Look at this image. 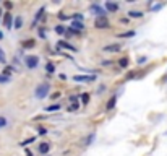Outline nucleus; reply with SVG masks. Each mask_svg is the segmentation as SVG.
Segmentation results:
<instances>
[{
    "instance_id": "f257e3e1",
    "label": "nucleus",
    "mask_w": 167,
    "mask_h": 156,
    "mask_svg": "<svg viewBox=\"0 0 167 156\" xmlns=\"http://www.w3.org/2000/svg\"><path fill=\"white\" fill-rule=\"evenodd\" d=\"M47 93H49V85L47 83H42V85H39L37 88H36V98L37 99H44L45 96H47Z\"/></svg>"
},
{
    "instance_id": "f03ea898",
    "label": "nucleus",
    "mask_w": 167,
    "mask_h": 156,
    "mask_svg": "<svg viewBox=\"0 0 167 156\" xmlns=\"http://www.w3.org/2000/svg\"><path fill=\"white\" fill-rule=\"evenodd\" d=\"M94 26L97 28V30H107V28L111 26V25H109V20L106 18V16H97Z\"/></svg>"
},
{
    "instance_id": "7ed1b4c3",
    "label": "nucleus",
    "mask_w": 167,
    "mask_h": 156,
    "mask_svg": "<svg viewBox=\"0 0 167 156\" xmlns=\"http://www.w3.org/2000/svg\"><path fill=\"white\" fill-rule=\"evenodd\" d=\"M25 63H26L28 68H36L37 63H39V57L37 55H28L25 59Z\"/></svg>"
},
{
    "instance_id": "20e7f679",
    "label": "nucleus",
    "mask_w": 167,
    "mask_h": 156,
    "mask_svg": "<svg viewBox=\"0 0 167 156\" xmlns=\"http://www.w3.org/2000/svg\"><path fill=\"white\" fill-rule=\"evenodd\" d=\"M75 82H78V83H83V82H94L96 77L94 75H76V77H73Z\"/></svg>"
},
{
    "instance_id": "39448f33",
    "label": "nucleus",
    "mask_w": 167,
    "mask_h": 156,
    "mask_svg": "<svg viewBox=\"0 0 167 156\" xmlns=\"http://www.w3.org/2000/svg\"><path fill=\"white\" fill-rule=\"evenodd\" d=\"M3 26L5 28H13V18H11V13H5L3 16Z\"/></svg>"
},
{
    "instance_id": "423d86ee",
    "label": "nucleus",
    "mask_w": 167,
    "mask_h": 156,
    "mask_svg": "<svg viewBox=\"0 0 167 156\" xmlns=\"http://www.w3.org/2000/svg\"><path fill=\"white\" fill-rule=\"evenodd\" d=\"M91 11H94L97 16H106V10L99 5H91Z\"/></svg>"
},
{
    "instance_id": "0eeeda50",
    "label": "nucleus",
    "mask_w": 167,
    "mask_h": 156,
    "mask_svg": "<svg viewBox=\"0 0 167 156\" xmlns=\"http://www.w3.org/2000/svg\"><path fill=\"white\" fill-rule=\"evenodd\" d=\"M42 15H44V7H42V8H39V11L36 13V18H34V20H33V23H31V25H33V28L37 25V21H39V20L42 18Z\"/></svg>"
},
{
    "instance_id": "6e6552de",
    "label": "nucleus",
    "mask_w": 167,
    "mask_h": 156,
    "mask_svg": "<svg viewBox=\"0 0 167 156\" xmlns=\"http://www.w3.org/2000/svg\"><path fill=\"white\" fill-rule=\"evenodd\" d=\"M72 30H75V31H80L81 33L83 30H84V25L81 21H73V25H72Z\"/></svg>"
},
{
    "instance_id": "1a4fd4ad",
    "label": "nucleus",
    "mask_w": 167,
    "mask_h": 156,
    "mask_svg": "<svg viewBox=\"0 0 167 156\" xmlns=\"http://www.w3.org/2000/svg\"><path fill=\"white\" fill-rule=\"evenodd\" d=\"M106 52H118L120 50V44H112V46H106L104 47Z\"/></svg>"
},
{
    "instance_id": "9d476101",
    "label": "nucleus",
    "mask_w": 167,
    "mask_h": 156,
    "mask_svg": "<svg viewBox=\"0 0 167 156\" xmlns=\"http://www.w3.org/2000/svg\"><path fill=\"white\" fill-rule=\"evenodd\" d=\"M57 47H59V49H60V47H63V49H68V50H73V52H76V49H75L72 44H68V42H63V41H60Z\"/></svg>"
},
{
    "instance_id": "9b49d317",
    "label": "nucleus",
    "mask_w": 167,
    "mask_h": 156,
    "mask_svg": "<svg viewBox=\"0 0 167 156\" xmlns=\"http://www.w3.org/2000/svg\"><path fill=\"white\" fill-rule=\"evenodd\" d=\"M70 101H72L70 111H76V109H78V98H76V96H72V98H70Z\"/></svg>"
},
{
    "instance_id": "f8f14e48",
    "label": "nucleus",
    "mask_w": 167,
    "mask_h": 156,
    "mask_svg": "<svg viewBox=\"0 0 167 156\" xmlns=\"http://www.w3.org/2000/svg\"><path fill=\"white\" fill-rule=\"evenodd\" d=\"M106 8H107L109 11H117V10H118V5L114 3V2H107V3H106Z\"/></svg>"
},
{
    "instance_id": "ddd939ff",
    "label": "nucleus",
    "mask_w": 167,
    "mask_h": 156,
    "mask_svg": "<svg viewBox=\"0 0 167 156\" xmlns=\"http://www.w3.org/2000/svg\"><path fill=\"white\" fill-rule=\"evenodd\" d=\"M49 150H50L49 143H41V145H39V151H41V153H47Z\"/></svg>"
},
{
    "instance_id": "4468645a",
    "label": "nucleus",
    "mask_w": 167,
    "mask_h": 156,
    "mask_svg": "<svg viewBox=\"0 0 167 156\" xmlns=\"http://www.w3.org/2000/svg\"><path fill=\"white\" fill-rule=\"evenodd\" d=\"M23 26V20L20 18V16H16L15 21H13V28H16V30H20V28Z\"/></svg>"
},
{
    "instance_id": "2eb2a0df",
    "label": "nucleus",
    "mask_w": 167,
    "mask_h": 156,
    "mask_svg": "<svg viewBox=\"0 0 167 156\" xmlns=\"http://www.w3.org/2000/svg\"><path fill=\"white\" fill-rule=\"evenodd\" d=\"M34 44H36V42H34V39H29V41H25V42H23V47H25V49H29V47H34Z\"/></svg>"
},
{
    "instance_id": "dca6fc26",
    "label": "nucleus",
    "mask_w": 167,
    "mask_h": 156,
    "mask_svg": "<svg viewBox=\"0 0 167 156\" xmlns=\"http://www.w3.org/2000/svg\"><path fill=\"white\" fill-rule=\"evenodd\" d=\"M59 109H60V104H52V106L45 107V111H47V112H52V111H59Z\"/></svg>"
},
{
    "instance_id": "f3484780",
    "label": "nucleus",
    "mask_w": 167,
    "mask_h": 156,
    "mask_svg": "<svg viewBox=\"0 0 167 156\" xmlns=\"http://www.w3.org/2000/svg\"><path fill=\"white\" fill-rule=\"evenodd\" d=\"M118 65L122 67V68H126V67H128V59H126V57L120 59V60H118Z\"/></svg>"
},
{
    "instance_id": "a211bd4d",
    "label": "nucleus",
    "mask_w": 167,
    "mask_h": 156,
    "mask_svg": "<svg viewBox=\"0 0 167 156\" xmlns=\"http://www.w3.org/2000/svg\"><path fill=\"white\" fill-rule=\"evenodd\" d=\"M130 16H131V18H141L143 13H141V11H136V10H131L130 11Z\"/></svg>"
},
{
    "instance_id": "6ab92c4d",
    "label": "nucleus",
    "mask_w": 167,
    "mask_h": 156,
    "mask_svg": "<svg viewBox=\"0 0 167 156\" xmlns=\"http://www.w3.org/2000/svg\"><path fill=\"white\" fill-rule=\"evenodd\" d=\"M34 140H36V137H31V138H28V140L21 142L20 145H21V146H28V145H29V143H34Z\"/></svg>"
},
{
    "instance_id": "aec40b11",
    "label": "nucleus",
    "mask_w": 167,
    "mask_h": 156,
    "mask_svg": "<svg viewBox=\"0 0 167 156\" xmlns=\"http://www.w3.org/2000/svg\"><path fill=\"white\" fill-rule=\"evenodd\" d=\"M115 101H117V98H111V99H109V102H107V109H109V111H111V109L115 106Z\"/></svg>"
},
{
    "instance_id": "412c9836",
    "label": "nucleus",
    "mask_w": 167,
    "mask_h": 156,
    "mask_svg": "<svg viewBox=\"0 0 167 156\" xmlns=\"http://www.w3.org/2000/svg\"><path fill=\"white\" fill-rule=\"evenodd\" d=\"M45 72H49V73H54V72H55V67H54V63H47V65H45Z\"/></svg>"
},
{
    "instance_id": "4be33fe9",
    "label": "nucleus",
    "mask_w": 167,
    "mask_h": 156,
    "mask_svg": "<svg viewBox=\"0 0 167 156\" xmlns=\"http://www.w3.org/2000/svg\"><path fill=\"white\" fill-rule=\"evenodd\" d=\"M131 36H135V31H128V33L118 34V38H131Z\"/></svg>"
},
{
    "instance_id": "5701e85b",
    "label": "nucleus",
    "mask_w": 167,
    "mask_h": 156,
    "mask_svg": "<svg viewBox=\"0 0 167 156\" xmlns=\"http://www.w3.org/2000/svg\"><path fill=\"white\" fill-rule=\"evenodd\" d=\"M55 33H59V34H63V33H65V26H63V25H59V26L55 28Z\"/></svg>"
},
{
    "instance_id": "b1692460",
    "label": "nucleus",
    "mask_w": 167,
    "mask_h": 156,
    "mask_svg": "<svg viewBox=\"0 0 167 156\" xmlns=\"http://www.w3.org/2000/svg\"><path fill=\"white\" fill-rule=\"evenodd\" d=\"M81 101H83V104H88V102H89V94H88V93L81 94Z\"/></svg>"
},
{
    "instance_id": "393cba45",
    "label": "nucleus",
    "mask_w": 167,
    "mask_h": 156,
    "mask_svg": "<svg viewBox=\"0 0 167 156\" xmlns=\"http://www.w3.org/2000/svg\"><path fill=\"white\" fill-rule=\"evenodd\" d=\"M10 77H5V75H0V83H8Z\"/></svg>"
},
{
    "instance_id": "a878e982",
    "label": "nucleus",
    "mask_w": 167,
    "mask_h": 156,
    "mask_svg": "<svg viewBox=\"0 0 167 156\" xmlns=\"http://www.w3.org/2000/svg\"><path fill=\"white\" fill-rule=\"evenodd\" d=\"M7 125V119L5 117H0V129H2V127H5Z\"/></svg>"
},
{
    "instance_id": "bb28decb",
    "label": "nucleus",
    "mask_w": 167,
    "mask_h": 156,
    "mask_svg": "<svg viewBox=\"0 0 167 156\" xmlns=\"http://www.w3.org/2000/svg\"><path fill=\"white\" fill-rule=\"evenodd\" d=\"M94 140V134H91L89 137H88V140H86V145H91V142Z\"/></svg>"
},
{
    "instance_id": "cd10ccee",
    "label": "nucleus",
    "mask_w": 167,
    "mask_h": 156,
    "mask_svg": "<svg viewBox=\"0 0 167 156\" xmlns=\"http://www.w3.org/2000/svg\"><path fill=\"white\" fill-rule=\"evenodd\" d=\"M72 18H73V20H78V21H80V20H83V15H80V13H76V15H73Z\"/></svg>"
},
{
    "instance_id": "c85d7f7f",
    "label": "nucleus",
    "mask_w": 167,
    "mask_h": 156,
    "mask_svg": "<svg viewBox=\"0 0 167 156\" xmlns=\"http://www.w3.org/2000/svg\"><path fill=\"white\" fill-rule=\"evenodd\" d=\"M0 62L5 63V55H3V50L2 49H0Z\"/></svg>"
},
{
    "instance_id": "c756f323",
    "label": "nucleus",
    "mask_w": 167,
    "mask_h": 156,
    "mask_svg": "<svg viewBox=\"0 0 167 156\" xmlns=\"http://www.w3.org/2000/svg\"><path fill=\"white\" fill-rule=\"evenodd\" d=\"M39 134H41V135H45V134H47V130H45L44 127H41V129H39Z\"/></svg>"
},
{
    "instance_id": "7c9ffc66",
    "label": "nucleus",
    "mask_w": 167,
    "mask_h": 156,
    "mask_svg": "<svg viewBox=\"0 0 167 156\" xmlns=\"http://www.w3.org/2000/svg\"><path fill=\"white\" fill-rule=\"evenodd\" d=\"M5 7H7V8L10 10L11 7H13V3H11V2H5Z\"/></svg>"
},
{
    "instance_id": "2f4dec72",
    "label": "nucleus",
    "mask_w": 167,
    "mask_h": 156,
    "mask_svg": "<svg viewBox=\"0 0 167 156\" xmlns=\"http://www.w3.org/2000/svg\"><path fill=\"white\" fill-rule=\"evenodd\" d=\"M59 18H60V20H67L68 16H67V15H63V13H59Z\"/></svg>"
},
{
    "instance_id": "473e14b6",
    "label": "nucleus",
    "mask_w": 167,
    "mask_h": 156,
    "mask_svg": "<svg viewBox=\"0 0 167 156\" xmlns=\"http://www.w3.org/2000/svg\"><path fill=\"white\" fill-rule=\"evenodd\" d=\"M39 36H41V38H45V33H44V30H39Z\"/></svg>"
},
{
    "instance_id": "72a5a7b5",
    "label": "nucleus",
    "mask_w": 167,
    "mask_h": 156,
    "mask_svg": "<svg viewBox=\"0 0 167 156\" xmlns=\"http://www.w3.org/2000/svg\"><path fill=\"white\" fill-rule=\"evenodd\" d=\"M60 96V93H54L52 96H50V98H52V99H57V98H59Z\"/></svg>"
},
{
    "instance_id": "f704fd0d",
    "label": "nucleus",
    "mask_w": 167,
    "mask_h": 156,
    "mask_svg": "<svg viewBox=\"0 0 167 156\" xmlns=\"http://www.w3.org/2000/svg\"><path fill=\"white\" fill-rule=\"evenodd\" d=\"M2 38H3V33H2V31H0V39H2Z\"/></svg>"
}]
</instances>
